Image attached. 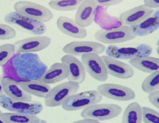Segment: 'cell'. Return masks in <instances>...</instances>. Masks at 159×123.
<instances>
[{
  "label": "cell",
  "mask_w": 159,
  "mask_h": 123,
  "mask_svg": "<svg viewBox=\"0 0 159 123\" xmlns=\"http://www.w3.org/2000/svg\"><path fill=\"white\" fill-rule=\"evenodd\" d=\"M144 4L150 8L159 7V0H144Z\"/></svg>",
  "instance_id": "cell-32"
},
{
  "label": "cell",
  "mask_w": 159,
  "mask_h": 123,
  "mask_svg": "<svg viewBox=\"0 0 159 123\" xmlns=\"http://www.w3.org/2000/svg\"><path fill=\"white\" fill-rule=\"evenodd\" d=\"M154 11L153 8L144 4L124 11L120 15L119 19L122 25L132 27L143 21Z\"/></svg>",
  "instance_id": "cell-13"
},
{
  "label": "cell",
  "mask_w": 159,
  "mask_h": 123,
  "mask_svg": "<svg viewBox=\"0 0 159 123\" xmlns=\"http://www.w3.org/2000/svg\"><path fill=\"white\" fill-rule=\"evenodd\" d=\"M131 28L137 37L147 36L157 30L159 29V8L143 21Z\"/></svg>",
  "instance_id": "cell-20"
},
{
  "label": "cell",
  "mask_w": 159,
  "mask_h": 123,
  "mask_svg": "<svg viewBox=\"0 0 159 123\" xmlns=\"http://www.w3.org/2000/svg\"><path fill=\"white\" fill-rule=\"evenodd\" d=\"M97 90L102 96L119 101L133 100L136 97L135 92L129 87L121 85L106 83L100 85Z\"/></svg>",
  "instance_id": "cell-10"
},
{
  "label": "cell",
  "mask_w": 159,
  "mask_h": 123,
  "mask_svg": "<svg viewBox=\"0 0 159 123\" xmlns=\"http://www.w3.org/2000/svg\"><path fill=\"white\" fill-rule=\"evenodd\" d=\"M132 67L143 72L151 73L159 69V58L147 56L129 60Z\"/></svg>",
  "instance_id": "cell-21"
},
{
  "label": "cell",
  "mask_w": 159,
  "mask_h": 123,
  "mask_svg": "<svg viewBox=\"0 0 159 123\" xmlns=\"http://www.w3.org/2000/svg\"><path fill=\"white\" fill-rule=\"evenodd\" d=\"M1 117L4 123H36L43 122L38 116L17 112H2Z\"/></svg>",
  "instance_id": "cell-23"
},
{
  "label": "cell",
  "mask_w": 159,
  "mask_h": 123,
  "mask_svg": "<svg viewBox=\"0 0 159 123\" xmlns=\"http://www.w3.org/2000/svg\"><path fill=\"white\" fill-rule=\"evenodd\" d=\"M5 22L31 35H42L47 31L44 23L18 13L9 12L4 18Z\"/></svg>",
  "instance_id": "cell-1"
},
{
  "label": "cell",
  "mask_w": 159,
  "mask_h": 123,
  "mask_svg": "<svg viewBox=\"0 0 159 123\" xmlns=\"http://www.w3.org/2000/svg\"><path fill=\"white\" fill-rule=\"evenodd\" d=\"M2 112L1 111V110H0V123H4L3 121V120H2V118H1V113H2Z\"/></svg>",
  "instance_id": "cell-35"
},
{
  "label": "cell",
  "mask_w": 159,
  "mask_h": 123,
  "mask_svg": "<svg viewBox=\"0 0 159 123\" xmlns=\"http://www.w3.org/2000/svg\"><path fill=\"white\" fill-rule=\"evenodd\" d=\"M51 42V38L48 36L37 35L21 39L14 44L16 53H32L47 48Z\"/></svg>",
  "instance_id": "cell-12"
},
{
  "label": "cell",
  "mask_w": 159,
  "mask_h": 123,
  "mask_svg": "<svg viewBox=\"0 0 159 123\" xmlns=\"http://www.w3.org/2000/svg\"><path fill=\"white\" fill-rule=\"evenodd\" d=\"M0 107H1V106H0Z\"/></svg>",
  "instance_id": "cell-38"
},
{
  "label": "cell",
  "mask_w": 159,
  "mask_h": 123,
  "mask_svg": "<svg viewBox=\"0 0 159 123\" xmlns=\"http://www.w3.org/2000/svg\"><path fill=\"white\" fill-rule=\"evenodd\" d=\"M157 45L158 46H159V39L158 40L157 42Z\"/></svg>",
  "instance_id": "cell-37"
},
{
  "label": "cell",
  "mask_w": 159,
  "mask_h": 123,
  "mask_svg": "<svg viewBox=\"0 0 159 123\" xmlns=\"http://www.w3.org/2000/svg\"><path fill=\"white\" fill-rule=\"evenodd\" d=\"M57 27L63 34L72 38L83 39L88 35V32L85 28L80 26L74 20L61 16L57 20Z\"/></svg>",
  "instance_id": "cell-19"
},
{
  "label": "cell",
  "mask_w": 159,
  "mask_h": 123,
  "mask_svg": "<svg viewBox=\"0 0 159 123\" xmlns=\"http://www.w3.org/2000/svg\"><path fill=\"white\" fill-rule=\"evenodd\" d=\"M136 37L131 27L123 25L109 29H99L94 34L96 41L101 43L109 45L126 42Z\"/></svg>",
  "instance_id": "cell-2"
},
{
  "label": "cell",
  "mask_w": 159,
  "mask_h": 123,
  "mask_svg": "<svg viewBox=\"0 0 159 123\" xmlns=\"http://www.w3.org/2000/svg\"><path fill=\"white\" fill-rule=\"evenodd\" d=\"M16 36V32L11 26L0 23V40L14 39Z\"/></svg>",
  "instance_id": "cell-29"
},
{
  "label": "cell",
  "mask_w": 159,
  "mask_h": 123,
  "mask_svg": "<svg viewBox=\"0 0 159 123\" xmlns=\"http://www.w3.org/2000/svg\"><path fill=\"white\" fill-rule=\"evenodd\" d=\"M18 83L30 94L41 98H45L52 88L48 85L38 81L37 80L21 81H18Z\"/></svg>",
  "instance_id": "cell-22"
},
{
  "label": "cell",
  "mask_w": 159,
  "mask_h": 123,
  "mask_svg": "<svg viewBox=\"0 0 159 123\" xmlns=\"http://www.w3.org/2000/svg\"><path fill=\"white\" fill-rule=\"evenodd\" d=\"M84 0H50L48 5L50 8L59 11H71L78 8Z\"/></svg>",
  "instance_id": "cell-25"
},
{
  "label": "cell",
  "mask_w": 159,
  "mask_h": 123,
  "mask_svg": "<svg viewBox=\"0 0 159 123\" xmlns=\"http://www.w3.org/2000/svg\"><path fill=\"white\" fill-rule=\"evenodd\" d=\"M80 87L79 83L72 81H68L56 86L51 88L45 98V105L48 108L61 106L69 97L78 92Z\"/></svg>",
  "instance_id": "cell-4"
},
{
  "label": "cell",
  "mask_w": 159,
  "mask_h": 123,
  "mask_svg": "<svg viewBox=\"0 0 159 123\" xmlns=\"http://www.w3.org/2000/svg\"><path fill=\"white\" fill-rule=\"evenodd\" d=\"M98 6L102 7H108L119 4L124 0H94Z\"/></svg>",
  "instance_id": "cell-31"
},
{
  "label": "cell",
  "mask_w": 159,
  "mask_h": 123,
  "mask_svg": "<svg viewBox=\"0 0 159 123\" xmlns=\"http://www.w3.org/2000/svg\"><path fill=\"white\" fill-rule=\"evenodd\" d=\"M0 106L11 112L31 115H38L43 110L42 103L38 101L15 100L7 96L0 98Z\"/></svg>",
  "instance_id": "cell-9"
},
{
  "label": "cell",
  "mask_w": 159,
  "mask_h": 123,
  "mask_svg": "<svg viewBox=\"0 0 159 123\" xmlns=\"http://www.w3.org/2000/svg\"><path fill=\"white\" fill-rule=\"evenodd\" d=\"M16 53L15 45L6 43L0 46V67L5 66Z\"/></svg>",
  "instance_id": "cell-27"
},
{
  "label": "cell",
  "mask_w": 159,
  "mask_h": 123,
  "mask_svg": "<svg viewBox=\"0 0 159 123\" xmlns=\"http://www.w3.org/2000/svg\"><path fill=\"white\" fill-rule=\"evenodd\" d=\"M61 62L67 65L69 71L68 81L82 83L86 79V71L82 62L76 56L66 54L61 58Z\"/></svg>",
  "instance_id": "cell-16"
},
{
  "label": "cell",
  "mask_w": 159,
  "mask_h": 123,
  "mask_svg": "<svg viewBox=\"0 0 159 123\" xmlns=\"http://www.w3.org/2000/svg\"><path fill=\"white\" fill-rule=\"evenodd\" d=\"M74 123H99L97 120H93V119H90V118H82V119L78 121H75L74 122Z\"/></svg>",
  "instance_id": "cell-33"
},
{
  "label": "cell",
  "mask_w": 159,
  "mask_h": 123,
  "mask_svg": "<svg viewBox=\"0 0 159 123\" xmlns=\"http://www.w3.org/2000/svg\"><path fill=\"white\" fill-rule=\"evenodd\" d=\"M98 5L94 0H84L76 9L75 22L82 28L90 26L95 19V12Z\"/></svg>",
  "instance_id": "cell-15"
},
{
  "label": "cell",
  "mask_w": 159,
  "mask_h": 123,
  "mask_svg": "<svg viewBox=\"0 0 159 123\" xmlns=\"http://www.w3.org/2000/svg\"><path fill=\"white\" fill-rule=\"evenodd\" d=\"M108 74L120 79H129L134 75V71L130 65L107 55H102Z\"/></svg>",
  "instance_id": "cell-14"
},
{
  "label": "cell",
  "mask_w": 159,
  "mask_h": 123,
  "mask_svg": "<svg viewBox=\"0 0 159 123\" xmlns=\"http://www.w3.org/2000/svg\"><path fill=\"white\" fill-rule=\"evenodd\" d=\"M143 122L145 123H159V112L148 107H143Z\"/></svg>",
  "instance_id": "cell-28"
},
{
  "label": "cell",
  "mask_w": 159,
  "mask_h": 123,
  "mask_svg": "<svg viewBox=\"0 0 159 123\" xmlns=\"http://www.w3.org/2000/svg\"><path fill=\"white\" fill-rule=\"evenodd\" d=\"M157 51L158 55H159V46H158L157 48Z\"/></svg>",
  "instance_id": "cell-36"
},
{
  "label": "cell",
  "mask_w": 159,
  "mask_h": 123,
  "mask_svg": "<svg viewBox=\"0 0 159 123\" xmlns=\"http://www.w3.org/2000/svg\"><path fill=\"white\" fill-rule=\"evenodd\" d=\"M143 122V107L137 102L131 103L125 109L122 117L124 123H141Z\"/></svg>",
  "instance_id": "cell-24"
},
{
  "label": "cell",
  "mask_w": 159,
  "mask_h": 123,
  "mask_svg": "<svg viewBox=\"0 0 159 123\" xmlns=\"http://www.w3.org/2000/svg\"><path fill=\"white\" fill-rule=\"evenodd\" d=\"M122 110V108L116 104L97 103L82 110L80 116L82 118H90L103 121L118 117Z\"/></svg>",
  "instance_id": "cell-6"
},
{
  "label": "cell",
  "mask_w": 159,
  "mask_h": 123,
  "mask_svg": "<svg viewBox=\"0 0 159 123\" xmlns=\"http://www.w3.org/2000/svg\"><path fill=\"white\" fill-rule=\"evenodd\" d=\"M142 89L147 94L159 90V69L150 73L144 80Z\"/></svg>",
  "instance_id": "cell-26"
},
{
  "label": "cell",
  "mask_w": 159,
  "mask_h": 123,
  "mask_svg": "<svg viewBox=\"0 0 159 123\" xmlns=\"http://www.w3.org/2000/svg\"><path fill=\"white\" fill-rule=\"evenodd\" d=\"M81 61L86 71L93 79L100 82L107 80L108 73L105 64L99 54L92 53L81 56Z\"/></svg>",
  "instance_id": "cell-8"
},
{
  "label": "cell",
  "mask_w": 159,
  "mask_h": 123,
  "mask_svg": "<svg viewBox=\"0 0 159 123\" xmlns=\"http://www.w3.org/2000/svg\"><path fill=\"white\" fill-rule=\"evenodd\" d=\"M102 97L97 90L85 91L69 97L61 106L66 111H77L100 103Z\"/></svg>",
  "instance_id": "cell-3"
},
{
  "label": "cell",
  "mask_w": 159,
  "mask_h": 123,
  "mask_svg": "<svg viewBox=\"0 0 159 123\" xmlns=\"http://www.w3.org/2000/svg\"><path fill=\"white\" fill-rule=\"evenodd\" d=\"M69 75V69L67 65L61 62H57L52 64L50 68L36 80L49 85L67 79Z\"/></svg>",
  "instance_id": "cell-18"
},
{
  "label": "cell",
  "mask_w": 159,
  "mask_h": 123,
  "mask_svg": "<svg viewBox=\"0 0 159 123\" xmlns=\"http://www.w3.org/2000/svg\"><path fill=\"white\" fill-rule=\"evenodd\" d=\"M7 96L6 94H5L3 88L2 84V78L0 76V98Z\"/></svg>",
  "instance_id": "cell-34"
},
{
  "label": "cell",
  "mask_w": 159,
  "mask_h": 123,
  "mask_svg": "<svg viewBox=\"0 0 159 123\" xmlns=\"http://www.w3.org/2000/svg\"><path fill=\"white\" fill-rule=\"evenodd\" d=\"M2 84L7 96L15 100L31 101L32 96L26 92L15 79L5 76L2 78Z\"/></svg>",
  "instance_id": "cell-17"
},
{
  "label": "cell",
  "mask_w": 159,
  "mask_h": 123,
  "mask_svg": "<svg viewBox=\"0 0 159 123\" xmlns=\"http://www.w3.org/2000/svg\"><path fill=\"white\" fill-rule=\"evenodd\" d=\"M15 11L42 22L50 21L54 18V14L50 9L39 4L29 1H19L14 5Z\"/></svg>",
  "instance_id": "cell-7"
},
{
  "label": "cell",
  "mask_w": 159,
  "mask_h": 123,
  "mask_svg": "<svg viewBox=\"0 0 159 123\" xmlns=\"http://www.w3.org/2000/svg\"><path fill=\"white\" fill-rule=\"evenodd\" d=\"M106 46L99 42L93 41H75L67 44L62 48V51L66 54L75 56H81L88 53L102 54L105 52Z\"/></svg>",
  "instance_id": "cell-11"
},
{
  "label": "cell",
  "mask_w": 159,
  "mask_h": 123,
  "mask_svg": "<svg viewBox=\"0 0 159 123\" xmlns=\"http://www.w3.org/2000/svg\"><path fill=\"white\" fill-rule=\"evenodd\" d=\"M148 99L149 102L159 109V90L149 94Z\"/></svg>",
  "instance_id": "cell-30"
},
{
  "label": "cell",
  "mask_w": 159,
  "mask_h": 123,
  "mask_svg": "<svg viewBox=\"0 0 159 123\" xmlns=\"http://www.w3.org/2000/svg\"><path fill=\"white\" fill-rule=\"evenodd\" d=\"M105 52L107 55L116 59L130 60L150 56L153 53V48L146 44H141L132 47H120L114 45H109L106 48Z\"/></svg>",
  "instance_id": "cell-5"
}]
</instances>
